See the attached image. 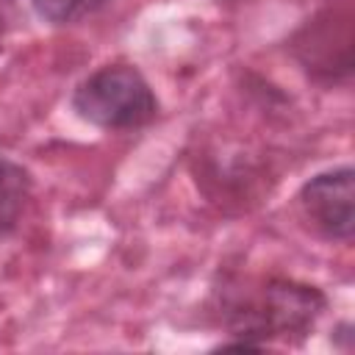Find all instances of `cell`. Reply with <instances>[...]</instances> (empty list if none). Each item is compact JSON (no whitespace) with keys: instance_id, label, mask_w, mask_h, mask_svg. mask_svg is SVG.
I'll use <instances>...</instances> for the list:
<instances>
[{"instance_id":"1","label":"cell","mask_w":355,"mask_h":355,"mask_svg":"<svg viewBox=\"0 0 355 355\" xmlns=\"http://www.w3.org/2000/svg\"><path fill=\"white\" fill-rule=\"evenodd\" d=\"M327 300L319 288L294 280H269L255 297L230 308L227 324L241 341L236 347H261L266 338L305 336Z\"/></svg>"},{"instance_id":"2","label":"cell","mask_w":355,"mask_h":355,"mask_svg":"<svg viewBox=\"0 0 355 355\" xmlns=\"http://www.w3.org/2000/svg\"><path fill=\"white\" fill-rule=\"evenodd\" d=\"M72 105L83 119L108 130L141 128L158 111L155 94L141 78V72L125 64L103 67L89 75L75 89Z\"/></svg>"},{"instance_id":"3","label":"cell","mask_w":355,"mask_h":355,"mask_svg":"<svg viewBox=\"0 0 355 355\" xmlns=\"http://www.w3.org/2000/svg\"><path fill=\"white\" fill-rule=\"evenodd\" d=\"M352 169L341 166L333 172H322L313 180H308L300 191V205L305 219L327 239L349 241L355 230V186H352Z\"/></svg>"},{"instance_id":"4","label":"cell","mask_w":355,"mask_h":355,"mask_svg":"<svg viewBox=\"0 0 355 355\" xmlns=\"http://www.w3.org/2000/svg\"><path fill=\"white\" fill-rule=\"evenodd\" d=\"M31 197V175L0 155V233H8L17 227L25 205Z\"/></svg>"},{"instance_id":"5","label":"cell","mask_w":355,"mask_h":355,"mask_svg":"<svg viewBox=\"0 0 355 355\" xmlns=\"http://www.w3.org/2000/svg\"><path fill=\"white\" fill-rule=\"evenodd\" d=\"M36 14L53 25H67L78 22L94 11H100L108 0H31Z\"/></svg>"}]
</instances>
